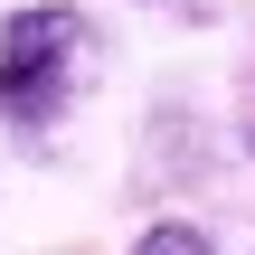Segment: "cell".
Here are the masks:
<instances>
[{
  "mask_svg": "<svg viewBox=\"0 0 255 255\" xmlns=\"http://www.w3.org/2000/svg\"><path fill=\"white\" fill-rule=\"evenodd\" d=\"M85 76H95V19L76 0H28L0 19V123L9 132L66 123Z\"/></svg>",
  "mask_w": 255,
  "mask_h": 255,
  "instance_id": "cell-1",
  "label": "cell"
},
{
  "mask_svg": "<svg viewBox=\"0 0 255 255\" xmlns=\"http://www.w3.org/2000/svg\"><path fill=\"white\" fill-rule=\"evenodd\" d=\"M132 255H218L208 246V227H189V218H161V227H142Z\"/></svg>",
  "mask_w": 255,
  "mask_h": 255,
  "instance_id": "cell-2",
  "label": "cell"
}]
</instances>
